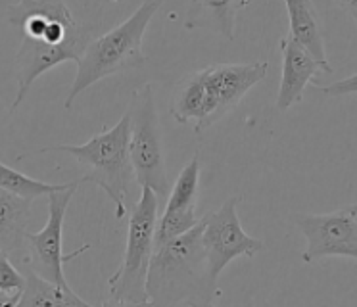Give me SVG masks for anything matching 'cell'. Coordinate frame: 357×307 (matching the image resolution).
Listing matches in <instances>:
<instances>
[{
	"label": "cell",
	"instance_id": "cell-3",
	"mask_svg": "<svg viewBox=\"0 0 357 307\" xmlns=\"http://www.w3.org/2000/svg\"><path fill=\"white\" fill-rule=\"evenodd\" d=\"M163 2L165 0H144L123 23L89 43L77 60V75L66 96V110H71L79 94L104 77L142 68L146 63L142 37Z\"/></svg>",
	"mask_w": 357,
	"mask_h": 307
},
{
	"label": "cell",
	"instance_id": "cell-1",
	"mask_svg": "<svg viewBox=\"0 0 357 307\" xmlns=\"http://www.w3.org/2000/svg\"><path fill=\"white\" fill-rule=\"evenodd\" d=\"M150 306L206 307L219 296L202 244V223L155 246L146 278Z\"/></svg>",
	"mask_w": 357,
	"mask_h": 307
},
{
	"label": "cell",
	"instance_id": "cell-17",
	"mask_svg": "<svg viewBox=\"0 0 357 307\" xmlns=\"http://www.w3.org/2000/svg\"><path fill=\"white\" fill-rule=\"evenodd\" d=\"M71 183H62V184H52V183H43L37 181L33 177H27L25 173H20L16 169L8 167L0 161V188L2 190L14 192L25 198H40V196H48L52 192L63 190L68 188Z\"/></svg>",
	"mask_w": 357,
	"mask_h": 307
},
{
	"label": "cell",
	"instance_id": "cell-21",
	"mask_svg": "<svg viewBox=\"0 0 357 307\" xmlns=\"http://www.w3.org/2000/svg\"><path fill=\"white\" fill-rule=\"evenodd\" d=\"M17 301H20L17 294H10L0 288V307H17Z\"/></svg>",
	"mask_w": 357,
	"mask_h": 307
},
{
	"label": "cell",
	"instance_id": "cell-4",
	"mask_svg": "<svg viewBox=\"0 0 357 307\" xmlns=\"http://www.w3.org/2000/svg\"><path fill=\"white\" fill-rule=\"evenodd\" d=\"M47 152H66L86 165L91 171L83 181L94 183L108 194L116 204L117 219L127 215V198L135 190V184H139L131 160V119L127 112L112 129L94 135L85 144H58L40 150V154Z\"/></svg>",
	"mask_w": 357,
	"mask_h": 307
},
{
	"label": "cell",
	"instance_id": "cell-16",
	"mask_svg": "<svg viewBox=\"0 0 357 307\" xmlns=\"http://www.w3.org/2000/svg\"><path fill=\"white\" fill-rule=\"evenodd\" d=\"M33 200L0 188V250L10 253L22 250L31 219Z\"/></svg>",
	"mask_w": 357,
	"mask_h": 307
},
{
	"label": "cell",
	"instance_id": "cell-6",
	"mask_svg": "<svg viewBox=\"0 0 357 307\" xmlns=\"http://www.w3.org/2000/svg\"><path fill=\"white\" fill-rule=\"evenodd\" d=\"M127 114L131 119V160L137 183L140 188H152L158 198H162L169 194V179L165 171L162 125L152 83L135 91Z\"/></svg>",
	"mask_w": 357,
	"mask_h": 307
},
{
	"label": "cell",
	"instance_id": "cell-2",
	"mask_svg": "<svg viewBox=\"0 0 357 307\" xmlns=\"http://www.w3.org/2000/svg\"><path fill=\"white\" fill-rule=\"evenodd\" d=\"M267 61L213 63L178 79L169 102L177 123L195 121V133H204L238 106L252 87L267 75Z\"/></svg>",
	"mask_w": 357,
	"mask_h": 307
},
{
	"label": "cell",
	"instance_id": "cell-20",
	"mask_svg": "<svg viewBox=\"0 0 357 307\" xmlns=\"http://www.w3.org/2000/svg\"><path fill=\"white\" fill-rule=\"evenodd\" d=\"M336 2L340 4L342 10H344L357 25V0H336Z\"/></svg>",
	"mask_w": 357,
	"mask_h": 307
},
{
	"label": "cell",
	"instance_id": "cell-5",
	"mask_svg": "<svg viewBox=\"0 0 357 307\" xmlns=\"http://www.w3.org/2000/svg\"><path fill=\"white\" fill-rule=\"evenodd\" d=\"M160 198L152 188H140L139 202L132 207L127 232V246L121 265L109 276L108 306H146V278L154 253Z\"/></svg>",
	"mask_w": 357,
	"mask_h": 307
},
{
	"label": "cell",
	"instance_id": "cell-15",
	"mask_svg": "<svg viewBox=\"0 0 357 307\" xmlns=\"http://www.w3.org/2000/svg\"><path fill=\"white\" fill-rule=\"evenodd\" d=\"M20 269L25 276V288L17 301V307H91L85 299H81L71 290L70 284L63 286V284L50 283L45 276L35 273V269L25 261V257L20 261Z\"/></svg>",
	"mask_w": 357,
	"mask_h": 307
},
{
	"label": "cell",
	"instance_id": "cell-9",
	"mask_svg": "<svg viewBox=\"0 0 357 307\" xmlns=\"http://www.w3.org/2000/svg\"><path fill=\"white\" fill-rule=\"evenodd\" d=\"M242 198H229L218 211L206 214L202 223V244L210 265V273L219 278L221 271L236 257H254L265 246L261 240L246 234L242 229L236 206Z\"/></svg>",
	"mask_w": 357,
	"mask_h": 307
},
{
	"label": "cell",
	"instance_id": "cell-7",
	"mask_svg": "<svg viewBox=\"0 0 357 307\" xmlns=\"http://www.w3.org/2000/svg\"><path fill=\"white\" fill-rule=\"evenodd\" d=\"M8 22L22 37L52 46H79L85 50L94 25L75 22L66 0H17L8 8Z\"/></svg>",
	"mask_w": 357,
	"mask_h": 307
},
{
	"label": "cell",
	"instance_id": "cell-11",
	"mask_svg": "<svg viewBox=\"0 0 357 307\" xmlns=\"http://www.w3.org/2000/svg\"><path fill=\"white\" fill-rule=\"evenodd\" d=\"M198 186H200V160L198 156H195L178 173L177 181L169 190L163 215L155 225L154 248L169 242L171 238L178 237L198 225L200 221L196 219Z\"/></svg>",
	"mask_w": 357,
	"mask_h": 307
},
{
	"label": "cell",
	"instance_id": "cell-23",
	"mask_svg": "<svg viewBox=\"0 0 357 307\" xmlns=\"http://www.w3.org/2000/svg\"><path fill=\"white\" fill-rule=\"evenodd\" d=\"M112 2H117V0H112Z\"/></svg>",
	"mask_w": 357,
	"mask_h": 307
},
{
	"label": "cell",
	"instance_id": "cell-12",
	"mask_svg": "<svg viewBox=\"0 0 357 307\" xmlns=\"http://www.w3.org/2000/svg\"><path fill=\"white\" fill-rule=\"evenodd\" d=\"M279 46L282 52V77L277 94V107L280 112H287L288 107L302 102L305 87L313 83L315 73L325 69L290 35L280 38Z\"/></svg>",
	"mask_w": 357,
	"mask_h": 307
},
{
	"label": "cell",
	"instance_id": "cell-10",
	"mask_svg": "<svg viewBox=\"0 0 357 307\" xmlns=\"http://www.w3.org/2000/svg\"><path fill=\"white\" fill-rule=\"evenodd\" d=\"M294 223L307 238L305 263L333 255L357 260V219L348 207L333 214H294Z\"/></svg>",
	"mask_w": 357,
	"mask_h": 307
},
{
	"label": "cell",
	"instance_id": "cell-18",
	"mask_svg": "<svg viewBox=\"0 0 357 307\" xmlns=\"http://www.w3.org/2000/svg\"><path fill=\"white\" fill-rule=\"evenodd\" d=\"M0 288L10 292V294H17L22 298V292L25 288V276L22 269H17L12 261H10L8 253L0 250Z\"/></svg>",
	"mask_w": 357,
	"mask_h": 307
},
{
	"label": "cell",
	"instance_id": "cell-8",
	"mask_svg": "<svg viewBox=\"0 0 357 307\" xmlns=\"http://www.w3.org/2000/svg\"><path fill=\"white\" fill-rule=\"evenodd\" d=\"M79 183L81 181H73L68 188L48 194V221L45 229L39 232H27L25 237L29 244V253L25 261L35 269V273L45 276L50 283L63 284V286H68V280L63 275V263L75 260L77 255L91 250V244L81 246L79 250L71 253H63L62 250L63 219H66V211L70 207L73 194L77 192Z\"/></svg>",
	"mask_w": 357,
	"mask_h": 307
},
{
	"label": "cell",
	"instance_id": "cell-14",
	"mask_svg": "<svg viewBox=\"0 0 357 307\" xmlns=\"http://www.w3.org/2000/svg\"><path fill=\"white\" fill-rule=\"evenodd\" d=\"M290 22V37L298 40L315 60L323 66L325 73H333V66L326 60L325 40L319 22V12L313 0H284Z\"/></svg>",
	"mask_w": 357,
	"mask_h": 307
},
{
	"label": "cell",
	"instance_id": "cell-13",
	"mask_svg": "<svg viewBox=\"0 0 357 307\" xmlns=\"http://www.w3.org/2000/svg\"><path fill=\"white\" fill-rule=\"evenodd\" d=\"M248 4L250 0H188L185 29H208L233 40L236 14Z\"/></svg>",
	"mask_w": 357,
	"mask_h": 307
},
{
	"label": "cell",
	"instance_id": "cell-22",
	"mask_svg": "<svg viewBox=\"0 0 357 307\" xmlns=\"http://www.w3.org/2000/svg\"><path fill=\"white\" fill-rule=\"evenodd\" d=\"M348 209H349V211H351V214H354V215H357V204H354V206H349Z\"/></svg>",
	"mask_w": 357,
	"mask_h": 307
},
{
	"label": "cell",
	"instance_id": "cell-19",
	"mask_svg": "<svg viewBox=\"0 0 357 307\" xmlns=\"http://www.w3.org/2000/svg\"><path fill=\"white\" fill-rule=\"evenodd\" d=\"M315 89L323 94H328V96H346V94H357V73H354L348 79H340L333 84H317L315 83Z\"/></svg>",
	"mask_w": 357,
	"mask_h": 307
}]
</instances>
